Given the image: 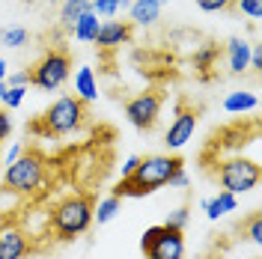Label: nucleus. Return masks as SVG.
Segmentation results:
<instances>
[{"label": "nucleus", "instance_id": "obj_19", "mask_svg": "<svg viewBox=\"0 0 262 259\" xmlns=\"http://www.w3.org/2000/svg\"><path fill=\"white\" fill-rule=\"evenodd\" d=\"M259 104V98L253 96V93H229L227 101H224V107H227L229 114H242V111H253Z\"/></svg>", "mask_w": 262, "mask_h": 259}, {"label": "nucleus", "instance_id": "obj_21", "mask_svg": "<svg viewBox=\"0 0 262 259\" xmlns=\"http://www.w3.org/2000/svg\"><path fill=\"white\" fill-rule=\"evenodd\" d=\"M131 0H93L90 3V12L93 15H101V18H114L119 9H125Z\"/></svg>", "mask_w": 262, "mask_h": 259}, {"label": "nucleus", "instance_id": "obj_15", "mask_svg": "<svg viewBox=\"0 0 262 259\" xmlns=\"http://www.w3.org/2000/svg\"><path fill=\"white\" fill-rule=\"evenodd\" d=\"M90 3H93V0H66L63 12H60V27H63L66 33H72L75 24H78V18H81L83 12H90Z\"/></svg>", "mask_w": 262, "mask_h": 259}, {"label": "nucleus", "instance_id": "obj_20", "mask_svg": "<svg viewBox=\"0 0 262 259\" xmlns=\"http://www.w3.org/2000/svg\"><path fill=\"white\" fill-rule=\"evenodd\" d=\"M119 197H107V200H101L98 203V209H93V221H98V224H107V221H114L116 218V211H119Z\"/></svg>", "mask_w": 262, "mask_h": 259}, {"label": "nucleus", "instance_id": "obj_16", "mask_svg": "<svg viewBox=\"0 0 262 259\" xmlns=\"http://www.w3.org/2000/svg\"><path fill=\"white\" fill-rule=\"evenodd\" d=\"M203 209H206V214H209L212 221H217V218H224L227 211H235V194H229V191H217V197L203 200Z\"/></svg>", "mask_w": 262, "mask_h": 259}, {"label": "nucleus", "instance_id": "obj_7", "mask_svg": "<svg viewBox=\"0 0 262 259\" xmlns=\"http://www.w3.org/2000/svg\"><path fill=\"white\" fill-rule=\"evenodd\" d=\"M140 250L146 259H182L185 256V239L182 229L173 227H149L140 239Z\"/></svg>", "mask_w": 262, "mask_h": 259}, {"label": "nucleus", "instance_id": "obj_28", "mask_svg": "<svg viewBox=\"0 0 262 259\" xmlns=\"http://www.w3.org/2000/svg\"><path fill=\"white\" fill-rule=\"evenodd\" d=\"M9 134H12V119H9V114L0 107V143H3Z\"/></svg>", "mask_w": 262, "mask_h": 259}, {"label": "nucleus", "instance_id": "obj_18", "mask_svg": "<svg viewBox=\"0 0 262 259\" xmlns=\"http://www.w3.org/2000/svg\"><path fill=\"white\" fill-rule=\"evenodd\" d=\"M98 15H93V12H83L81 18H78V24H75V30H72V36L78 39V42H96V33H98Z\"/></svg>", "mask_w": 262, "mask_h": 259}, {"label": "nucleus", "instance_id": "obj_31", "mask_svg": "<svg viewBox=\"0 0 262 259\" xmlns=\"http://www.w3.org/2000/svg\"><path fill=\"white\" fill-rule=\"evenodd\" d=\"M137 164H140V158H137V155H131L128 161H125V167H122V179H125V176H131V173L137 170Z\"/></svg>", "mask_w": 262, "mask_h": 259}, {"label": "nucleus", "instance_id": "obj_32", "mask_svg": "<svg viewBox=\"0 0 262 259\" xmlns=\"http://www.w3.org/2000/svg\"><path fill=\"white\" fill-rule=\"evenodd\" d=\"M21 152H24V149H21V146H12V149H9V155H6V164L18 161V158H21Z\"/></svg>", "mask_w": 262, "mask_h": 259}, {"label": "nucleus", "instance_id": "obj_6", "mask_svg": "<svg viewBox=\"0 0 262 259\" xmlns=\"http://www.w3.org/2000/svg\"><path fill=\"white\" fill-rule=\"evenodd\" d=\"M214 176H217L224 191L245 194V191H253L259 185V164L250 161V158H224V161H217Z\"/></svg>", "mask_w": 262, "mask_h": 259}, {"label": "nucleus", "instance_id": "obj_9", "mask_svg": "<svg viewBox=\"0 0 262 259\" xmlns=\"http://www.w3.org/2000/svg\"><path fill=\"white\" fill-rule=\"evenodd\" d=\"M196 114H200V111H196V107H191V104H185V101H179V104H176V119H173V125L167 128V137H164L167 149H182V146L194 137L196 119H200Z\"/></svg>", "mask_w": 262, "mask_h": 259}, {"label": "nucleus", "instance_id": "obj_3", "mask_svg": "<svg viewBox=\"0 0 262 259\" xmlns=\"http://www.w3.org/2000/svg\"><path fill=\"white\" fill-rule=\"evenodd\" d=\"M93 209H96V200L90 194H72L66 197L63 203L54 206V214H51V229L60 242H72L83 235L90 224H93Z\"/></svg>", "mask_w": 262, "mask_h": 259}, {"label": "nucleus", "instance_id": "obj_22", "mask_svg": "<svg viewBox=\"0 0 262 259\" xmlns=\"http://www.w3.org/2000/svg\"><path fill=\"white\" fill-rule=\"evenodd\" d=\"M27 39H30V33L24 27H3L0 30V42L6 48H21V45H27Z\"/></svg>", "mask_w": 262, "mask_h": 259}, {"label": "nucleus", "instance_id": "obj_4", "mask_svg": "<svg viewBox=\"0 0 262 259\" xmlns=\"http://www.w3.org/2000/svg\"><path fill=\"white\" fill-rule=\"evenodd\" d=\"M42 176H45V161H42V155H36V152H21V158L6 167L0 191H6V194H30V191H36V188L42 185Z\"/></svg>", "mask_w": 262, "mask_h": 259}, {"label": "nucleus", "instance_id": "obj_34", "mask_svg": "<svg viewBox=\"0 0 262 259\" xmlns=\"http://www.w3.org/2000/svg\"><path fill=\"white\" fill-rule=\"evenodd\" d=\"M6 75H9V72H6V60L0 57V81H6Z\"/></svg>", "mask_w": 262, "mask_h": 259}, {"label": "nucleus", "instance_id": "obj_12", "mask_svg": "<svg viewBox=\"0 0 262 259\" xmlns=\"http://www.w3.org/2000/svg\"><path fill=\"white\" fill-rule=\"evenodd\" d=\"M221 54H224V48L217 45V42H206V45H200V48L194 51V69L200 72V78L203 81H209L212 78V69L217 66V60H221Z\"/></svg>", "mask_w": 262, "mask_h": 259}, {"label": "nucleus", "instance_id": "obj_23", "mask_svg": "<svg viewBox=\"0 0 262 259\" xmlns=\"http://www.w3.org/2000/svg\"><path fill=\"white\" fill-rule=\"evenodd\" d=\"M188 218H191V211H188V206H179L176 211H170V214H167V221H164V227L185 229V224H188Z\"/></svg>", "mask_w": 262, "mask_h": 259}, {"label": "nucleus", "instance_id": "obj_13", "mask_svg": "<svg viewBox=\"0 0 262 259\" xmlns=\"http://www.w3.org/2000/svg\"><path fill=\"white\" fill-rule=\"evenodd\" d=\"M227 57H229V72L232 75H242L247 66H250V45L245 39H229L227 42Z\"/></svg>", "mask_w": 262, "mask_h": 259}, {"label": "nucleus", "instance_id": "obj_2", "mask_svg": "<svg viewBox=\"0 0 262 259\" xmlns=\"http://www.w3.org/2000/svg\"><path fill=\"white\" fill-rule=\"evenodd\" d=\"M83 119H86V101H81L78 96H63L57 98L39 119H33L27 131L36 134V137H60V134L81 128Z\"/></svg>", "mask_w": 262, "mask_h": 259}, {"label": "nucleus", "instance_id": "obj_10", "mask_svg": "<svg viewBox=\"0 0 262 259\" xmlns=\"http://www.w3.org/2000/svg\"><path fill=\"white\" fill-rule=\"evenodd\" d=\"M134 36V24L131 21H104L96 33V45L101 51H114L119 45H128Z\"/></svg>", "mask_w": 262, "mask_h": 259}, {"label": "nucleus", "instance_id": "obj_14", "mask_svg": "<svg viewBox=\"0 0 262 259\" xmlns=\"http://www.w3.org/2000/svg\"><path fill=\"white\" fill-rule=\"evenodd\" d=\"M128 9H131V24H140V27L155 24L158 15H161V6L152 3V0H134V3H128Z\"/></svg>", "mask_w": 262, "mask_h": 259}, {"label": "nucleus", "instance_id": "obj_11", "mask_svg": "<svg viewBox=\"0 0 262 259\" xmlns=\"http://www.w3.org/2000/svg\"><path fill=\"white\" fill-rule=\"evenodd\" d=\"M30 253V239L15 227H0V259H24Z\"/></svg>", "mask_w": 262, "mask_h": 259}, {"label": "nucleus", "instance_id": "obj_27", "mask_svg": "<svg viewBox=\"0 0 262 259\" xmlns=\"http://www.w3.org/2000/svg\"><path fill=\"white\" fill-rule=\"evenodd\" d=\"M247 239H250L253 244L262 242V221H259V214H250V221H247Z\"/></svg>", "mask_w": 262, "mask_h": 259}, {"label": "nucleus", "instance_id": "obj_25", "mask_svg": "<svg viewBox=\"0 0 262 259\" xmlns=\"http://www.w3.org/2000/svg\"><path fill=\"white\" fill-rule=\"evenodd\" d=\"M232 6H238V12H245L250 18H259L262 12V0H235Z\"/></svg>", "mask_w": 262, "mask_h": 259}, {"label": "nucleus", "instance_id": "obj_29", "mask_svg": "<svg viewBox=\"0 0 262 259\" xmlns=\"http://www.w3.org/2000/svg\"><path fill=\"white\" fill-rule=\"evenodd\" d=\"M27 83H30V72H15V75H9L6 87H27Z\"/></svg>", "mask_w": 262, "mask_h": 259}, {"label": "nucleus", "instance_id": "obj_35", "mask_svg": "<svg viewBox=\"0 0 262 259\" xmlns=\"http://www.w3.org/2000/svg\"><path fill=\"white\" fill-rule=\"evenodd\" d=\"M6 90H9V87H6V81H0V98L6 96Z\"/></svg>", "mask_w": 262, "mask_h": 259}, {"label": "nucleus", "instance_id": "obj_30", "mask_svg": "<svg viewBox=\"0 0 262 259\" xmlns=\"http://www.w3.org/2000/svg\"><path fill=\"white\" fill-rule=\"evenodd\" d=\"M170 185H173V188H185V185H188V173H185V167H182L179 173L170 179Z\"/></svg>", "mask_w": 262, "mask_h": 259}, {"label": "nucleus", "instance_id": "obj_8", "mask_svg": "<svg viewBox=\"0 0 262 259\" xmlns=\"http://www.w3.org/2000/svg\"><path fill=\"white\" fill-rule=\"evenodd\" d=\"M164 104V93L161 90H146L140 96H134L125 101V116L134 128L140 131H152L158 125V114H161Z\"/></svg>", "mask_w": 262, "mask_h": 259}, {"label": "nucleus", "instance_id": "obj_33", "mask_svg": "<svg viewBox=\"0 0 262 259\" xmlns=\"http://www.w3.org/2000/svg\"><path fill=\"white\" fill-rule=\"evenodd\" d=\"M250 66H253V69H262V54H259V48L250 54Z\"/></svg>", "mask_w": 262, "mask_h": 259}, {"label": "nucleus", "instance_id": "obj_26", "mask_svg": "<svg viewBox=\"0 0 262 259\" xmlns=\"http://www.w3.org/2000/svg\"><path fill=\"white\" fill-rule=\"evenodd\" d=\"M232 3H235V0H196V6H200L203 12H224Z\"/></svg>", "mask_w": 262, "mask_h": 259}, {"label": "nucleus", "instance_id": "obj_24", "mask_svg": "<svg viewBox=\"0 0 262 259\" xmlns=\"http://www.w3.org/2000/svg\"><path fill=\"white\" fill-rule=\"evenodd\" d=\"M24 93H27L24 87H9L6 96H3V107H6V111H15L18 104L24 101Z\"/></svg>", "mask_w": 262, "mask_h": 259}, {"label": "nucleus", "instance_id": "obj_1", "mask_svg": "<svg viewBox=\"0 0 262 259\" xmlns=\"http://www.w3.org/2000/svg\"><path fill=\"white\" fill-rule=\"evenodd\" d=\"M182 158L179 155H149V158H140L137 170L131 176L119 179V185L114 188V197H146L152 191H158L164 185H170V179L179 173Z\"/></svg>", "mask_w": 262, "mask_h": 259}, {"label": "nucleus", "instance_id": "obj_17", "mask_svg": "<svg viewBox=\"0 0 262 259\" xmlns=\"http://www.w3.org/2000/svg\"><path fill=\"white\" fill-rule=\"evenodd\" d=\"M75 93L81 101H96L98 96V87H96V78H93V69L90 66H81L78 75H75Z\"/></svg>", "mask_w": 262, "mask_h": 259}, {"label": "nucleus", "instance_id": "obj_36", "mask_svg": "<svg viewBox=\"0 0 262 259\" xmlns=\"http://www.w3.org/2000/svg\"><path fill=\"white\" fill-rule=\"evenodd\" d=\"M152 3H158V6H161V3H167V0H152Z\"/></svg>", "mask_w": 262, "mask_h": 259}, {"label": "nucleus", "instance_id": "obj_5", "mask_svg": "<svg viewBox=\"0 0 262 259\" xmlns=\"http://www.w3.org/2000/svg\"><path fill=\"white\" fill-rule=\"evenodd\" d=\"M72 75V54L66 48H48L30 69V83L39 90H60Z\"/></svg>", "mask_w": 262, "mask_h": 259}]
</instances>
